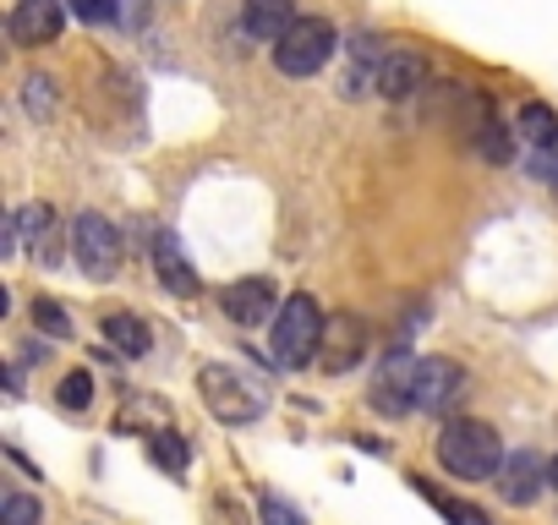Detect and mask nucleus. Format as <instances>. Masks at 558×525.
Listing matches in <instances>:
<instances>
[{"instance_id":"1","label":"nucleus","mask_w":558,"mask_h":525,"mask_svg":"<svg viewBox=\"0 0 558 525\" xmlns=\"http://www.w3.org/2000/svg\"><path fill=\"white\" fill-rule=\"evenodd\" d=\"M324 329H329V318H324V307H318L307 291L286 296V302H279V313H274V329H268V362L286 367V373L318 362Z\"/></svg>"},{"instance_id":"2","label":"nucleus","mask_w":558,"mask_h":525,"mask_svg":"<svg viewBox=\"0 0 558 525\" xmlns=\"http://www.w3.org/2000/svg\"><path fill=\"white\" fill-rule=\"evenodd\" d=\"M438 460L465 481H487L504 471V438H498V427H487L476 416H454L438 432Z\"/></svg>"},{"instance_id":"3","label":"nucleus","mask_w":558,"mask_h":525,"mask_svg":"<svg viewBox=\"0 0 558 525\" xmlns=\"http://www.w3.org/2000/svg\"><path fill=\"white\" fill-rule=\"evenodd\" d=\"M197 394H203L208 416H214V422H225V427H246V422H257V416H263V405H268L263 383H257V378H246V373H235V367H225V362L197 367Z\"/></svg>"},{"instance_id":"4","label":"nucleus","mask_w":558,"mask_h":525,"mask_svg":"<svg viewBox=\"0 0 558 525\" xmlns=\"http://www.w3.org/2000/svg\"><path fill=\"white\" fill-rule=\"evenodd\" d=\"M335 45H340V34L324 17H296V28L274 45V66L286 72V77H313V72L329 66Z\"/></svg>"},{"instance_id":"5","label":"nucleus","mask_w":558,"mask_h":525,"mask_svg":"<svg viewBox=\"0 0 558 525\" xmlns=\"http://www.w3.org/2000/svg\"><path fill=\"white\" fill-rule=\"evenodd\" d=\"M72 257L88 280H116L121 274V230L105 219V213H77L72 224Z\"/></svg>"},{"instance_id":"6","label":"nucleus","mask_w":558,"mask_h":525,"mask_svg":"<svg viewBox=\"0 0 558 525\" xmlns=\"http://www.w3.org/2000/svg\"><path fill=\"white\" fill-rule=\"evenodd\" d=\"M465 367L460 362H449V356H422L416 362V411H427V416H444V411H454L460 400H465Z\"/></svg>"},{"instance_id":"7","label":"nucleus","mask_w":558,"mask_h":525,"mask_svg":"<svg viewBox=\"0 0 558 525\" xmlns=\"http://www.w3.org/2000/svg\"><path fill=\"white\" fill-rule=\"evenodd\" d=\"M219 313H225L235 329H257L263 318L279 313V285H274L268 274H246V280H235V285L219 291Z\"/></svg>"},{"instance_id":"8","label":"nucleus","mask_w":558,"mask_h":525,"mask_svg":"<svg viewBox=\"0 0 558 525\" xmlns=\"http://www.w3.org/2000/svg\"><path fill=\"white\" fill-rule=\"evenodd\" d=\"M416 362L422 356H411L405 345L378 367V378H373V411H384V416H405V411H416Z\"/></svg>"},{"instance_id":"9","label":"nucleus","mask_w":558,"mask_h":525,"mask_svg":"<svg viewBox=\"0 0 558 525\" xmlns=\"http://www.w3.org/2000/svg\"><path fill=\"white\" fill-rule=\"evenodd\" d=\"M66 0H23V7L12 12V23H7V34H12V45L17 50H39V45H56L61 39V28H66Z\"/></svg>"},{"instance_id":"10","label":"nucleus","mask_w":558,"mask_h":525,"mask_svg":"<svg viewBox=\"0 0 558 525\" xmlns=\"http://www.w3.org/2000/svg\"><path fill=\"white\" fill-rule=\"evenodd\" d=\"M542 487H547V465H542L536 449H514V454H504V471H498V492H504V503L525 509V503L542 498Z\"/></svg>"},{"instance_id":"11","label":"nucleus","mask_w":558,"mask_h":525,"mask_svg":"<svg viewBox=\"0 0 558 525\" xmlns=\"http://www.w3.org/2000/svg\"><path fill=\"white\" fill-rule=\"evenodd\" d=\"M384 56H389V45H384L378 34H362V39L351 45V66H345V77H340V94H345V99L378 94V72H384Z\"/></svg>"},{"instance_id":"12","label":"nucleus","mask_w":558,"mask_h":525,"mask_svg":"<svg viewBox=\"0 0 558 525\" xmlns=\"http://www.w3.org/2000/svg\"><path fill=\"white\" fill-rule=\"evenodd\" d=\"M416 88H427V61L416 50H389L384 56V72H378V94L389 105H405Z\"/></svg>"},{"instance_id":"13","label":"nucleus","mask_w":558,"mask_h":525,"mask_svg":"<svg viewBox=\"0 0 558 525\" xmlns=\"http://www.w3.org/2000/svg\"><path fill=\"white\" fill-rule=\"evenodd\" d=\"M154 269H159V285L175 291V296H197V269L186 262L181 241L170 230H154Z\"/></svg>"},{"instance_id":"14","label":"nucleus","mask_w":558,"mask_h":525,"mask_svg":"<svg viewBox=\"0 0 558 525\" xmlns=\"http://www.w3.org/2000/svg\"><path fill=\"white\" fill-rule=\"evenodd\" d=\"M246 34L263 39V45H279L291 28H296V0H246Z\"/></svg>"},{"instance_id":"15","label":"nucleus","mask_w":558,"mask_h":525,"mask_svg":"<svg viewBox=\"0 0 558 525\" xmlns=\"http://www.w3.org/2000/svg\"><path fill=\"white\" fill-rule=\"evenodd\" d=\"M362 345H367V329H362L356 318H329V329H324V351H335V356H324V367H329V373L356 367V362H362Z\"/></svg>"},{"instance_id":"16","label":"nucleus","mask_w":558,"mask_h":525,"mask_svg":"<svg viewBox=\"0 0 558 525\" xmlns=\"http://www.w3.org/2000/svg\"><path fill=\"white\" fill-rule=\"evenodd\" d=\"M17 219H23V246L34 252V262L50 269V262H56V208L50 203H28Z\"/></svg>"},{"instance_id":"17","label":"nucleus","mask_w":558,"mask_h":525,"mask_svg":"<svg viewBox=\"0 0 558 525\" xmlns=\"http://www.w3.org/2000/svg\"><path fill=\"white\" fill-rule=\"evenodd\" d=\"M105 340H110L116 356H132V362H143L154 351V329L143 318H132V313H110L105 318Z\"/></svg>"},{"instance_id":"18","label":"nucleus","mask_w":558,"mask_h":525,"mask_svg":"<svg viewBox=\"0 0 558 525\" xmlns=\"http://www.w3.org/2000/svg\"><path fill=\"white\" fill-rule=\"evenodd\" d=\"M514 137H520V132H509L493 110H487V115L476 121V132H471V143H476V154H482L487 164H509V159H514Z\"/></svg>"},{"instance_id":"19","label":"nucleus","mask_w":558,"mask_h":525,"mask_svg":"<svg viewBox=\"0 0 558 525\" xmlns=\"http://www.w3.org/2000/svg\"><path fill=\"white\" fill-rule=\"evenodd\" d=\"M514 126H520L525 148H553V143H558V115H553V105H542V99H531V105L514 115Z\"/></svg>"},{"instance_id":"20","label":"nucleus","mask_w":558,"mask_h":525,"mask_svg":"<svg viewBox=\"0 0 558 525\" xmlns=\"http://www.w3.org/2000/svg\"><path fill=\"white\" fill-rule=\"evenodd\" d=\"M411 481H416V487H422V492H427V498L438 503V514H444L449 525H493V520H487V514H482L476 503H465V498H444V492H438L433 481H422V476H411Z\"/></svg>"},{"instance_id":"21","label":"nucleus","mask_w":558,"mask_h":525,"mask_svg":"<svg viewBox=\"0 0 558 525\" xmlns=\"http://www.w3.org/2000/svg\"><path fill=\"white\" fill-rule=\"evenodd\" d=\"M34 329H39L45 340H72V318H66V307L50 302V296L34 302Z\"/></svg>"},{"instance_id":"22","label":"nucleus","mask_w":558,"mask_h":525,"mask_svg":"<svg viewBox=\"0 0 558 525\" xmlns=\"http://www.w3.org/2000/svg\"><path fill=\"white\" fill-rule=\"evenodd\" d=\"M56 400H61V411H88V405H94V373H88V367L66 373L61 389H56Z\"/></svg>"},{"instance_id":"23","label":"nucleus","mask_w":558,"mask_h":525,"mask_svg":"<svg viewBox=\"0 0 558 525\" xmlns=\"http://www.w3.org/2000/svg\"><path fill=\"white\" fill-rule=\"evenodd\" d=\"M0 525H45V503L28 492H7L0 498Z\"/></svg>"},{"instance_id":"24","label":"nucleus","mask_w":558,"mask_h":525,"mask_svg":"<svg viewBox=\"0 0 558 525\" xmlns=\"http://www.w3.org/2000/svg\"><path fill=\"white\" fill-rule=\"evenodd\" d=\"M148 449H154L159 471H170V476H175V471H186V460H192V449H186V438H181V432H154V443H148Z\"/></svg>"},{"instance_id":"25","label":"nucleus","mask_w":558,"mask_h":525,"mask_svg":"<svg viewBox=\"0 0 558 525\" xmlns=\"http://www.w3.org/2000/svg\"><path fill=\"white\" fill-rule=\"evenodd\" d=\"M23 105H28V115H34V121H50V115H56V83L34 72V77L23 83Z\"/></svg>"},{"instance_id":"26","label":"nucleus","mask_w":558,"mask_h":525,"mask_svg":"<svg viewBox=\"0 0 558 525\" xmlns=\"http://www.w3.org/2000/svg\"><path fill=\"white\" fill-rule=\"evenodd\" d=\"M257 520H263V525H307V514H302L296 503H286L279 492H263V498H257Z\"/></svg>"},{"instance_id":"27","label":"nucleus","mask_w":558,"mask_h":525,"mask_svg":"<svg viewBox=\"0 0 558 525\" xmlns=\"http://www.w3.org/2000/svg\"><path fill=\"white\" fill-rule=\"evenodd\" d=\"M525 170L558 192V143H553V148H531V154H525Z\"/></svg>"},{"instance_id":"28","label":"nucleus","mask_w":558,"mask_h":525,"mask_svg":"<svg viewBox=\"0 0 558 525\" xmlns=\"http://www.w3.org/2000/svg\"><path fill=\"white\" fill-rule=\"evenodd\" d=\"M72 7V17H83V23H94V28H105V23H116V0H66Z\"/></svg>"},{"instance_id":"29","label":"nucleus","mask_w":558,"mask_h":525,"mask_svg":"<svg viewBox=\"0 0 558 525\" xmlns=\"http://www.w3.org/2000/svg\"><path fill=\"white\" fill-rule=\"evenodd\" d=\"M7 389H12V394H23V367H17V362L7 367Z\"/></svg>"},{"instance_id":"30","label":"nucleus","mask_w":558,"mask_h":525,"mask_svg":"<svg viewBox=\"0 0 558 525\" xmlns=\"http://www.w3.org/2000/svg\"><path fill=\"white\" fill-rule=\"evenodd\" d=\"M547 487H553V492H558V454H553V460H547Z\"/></svg>"}]
</instances>
